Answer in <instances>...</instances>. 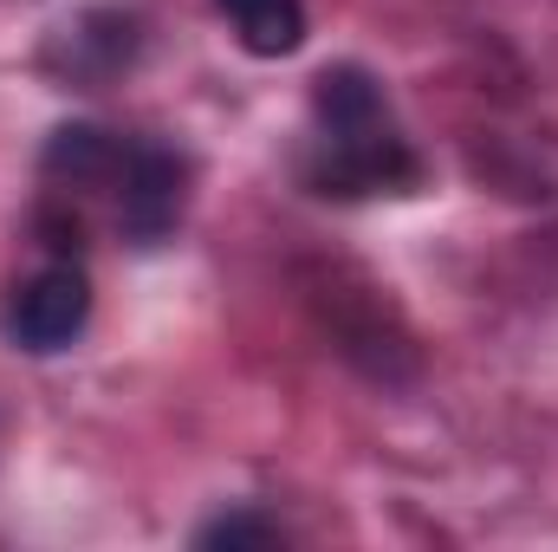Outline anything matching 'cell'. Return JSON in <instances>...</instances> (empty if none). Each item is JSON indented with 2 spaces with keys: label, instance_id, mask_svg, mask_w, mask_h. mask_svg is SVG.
Returning <instances> with one entry per match:
<instances>
[{
  "label": "cell",
  "instance_id": "obj_5",
  "mask_svg": "<svg viewBox=\"0 0 558 552\" xmlns=\"http://www.w3.org/2000/svg\"><path fill=\"white\" fill-rule=\"evenodd\" d=\"M254 59H286L305 46V0H215Z\"/></svg>",
  "mask_w": 558,
  "mask_h": 552
},
{
  "label": "cell",
  "instance_id": "obj_3",
  "mask_svg": "<svg viewBox=\"0 0 558 552\" xmlns=\"http://www.w3.org/2000/svg\"><path fill=\"white\" fill-rule=\"evenodd\" d=\"M0 325H7V338H13L20 351H33V358L65 351V345L92 325V274H85V261H78V254L39 261L33 274L7 292Z\"/></svg>",
  "mask_w": 558,
  "mask_h": 552
},
{
  "label": "cell",
  "instance_id": "obj_4",
  "mask_svg": "<svg viewBox=\"0 0 558 552\" xmlns=\"http://www.w3.org/2000/svg\"><path fill=\"white\" fill-rule=\"evenodd\" d=\"M124 156V131H105V124H59L46 149H39V176L59 189V195H92V189H111V169Z\"/></svg>",
  "mask_w": 558,
  "mask_h": 552
},
{
  "label": "cell",
  "instance_id": "obj_6",
  "mask_svg": "<svg viewBox=\"0 0 558 552\" xmlns=\"http://www.w3.org/2000/svg\"><path fill=\"white\" fill-rule=\"evenodd\" d=\"M195 547H286V527L267 520V514H254V507H234V514H215L208 527H195Z\"/></svg>",
  "mask_w": 558,
  "mask_h": 552
},
{
  "label": "cell",
  "instance_id": "obj_1",
  "mask_svg": "<svg viewBox=\"0 0 558 552\" xmlns=\"http://www.w3.org/2000/svg\"><path fill=\"white\" fill-rule=\"evenodd\" d=\"M422 156L403 137L384 85L371 65L344 59L312 79V137L299 149V182L325 202H377V195H416Z\"/></svg>",
  "mask_w": 558,
  "mask_h": 552
},
{
  "label": "cell",
  "instance_id": "obj_2",
  "mask_svg": "<svg viewBox=\"0 0 558 552\" xmlns=\"http://www.w3.org/2000/svg\"><path fill=\"white\" fill-rule=\"evenodd\" d=\"M189 156L162 137H124V156L111 169V221L131 248H162L189 215Z\"/></svg>",
  "mask_w": 558,
  "mask_h": 552
}]
</instances>
